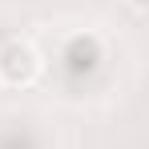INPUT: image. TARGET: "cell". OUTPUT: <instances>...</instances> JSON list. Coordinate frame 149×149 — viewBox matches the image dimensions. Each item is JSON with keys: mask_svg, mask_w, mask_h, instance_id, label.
Masks as SVG:
<instances>
[{"mask_svg": "<svg viewBox=\"0 0 149 149\" xmlns=\"http://www.w3.org/2000/svg\"><path fill=\"white\" fill-rule=\"evenodd\" d=\"M40 73V56L28 40H4L0 45V81L4 85H32Z\"/></svg>", "mask_w": 149, "mask_h": 149, "instance_id": "obj_1", "label": "cell"}, {"mask_svg": "<svg viewBox=\"0 0 149 149\" xmlns=\"http://www.w3.org/2000/svg\"><path fill=\"white\" fill-rule=\"evenodd\" d=\"M129 4H133V8H145V4H149V0H129Z\"/></svg>", "mask_w": 149, "mask_h": 149, "instance_id": "obj_3", "label": "cell"}, {"mask_svg": "<svg viewBox=\"0 0 149 149\" xmlns=\"http://www.w3.org/2000/svg\"><path fill=\"white\" fill-rule=\"evenodd\" d=\"M97 61H101V49H97L93 36H77L73 45H69V69L73 73H89Z\"/></svg>", "mask_w": 149, "mask_h": 149, "instance_id": "obj_2", "label": "cell"}]
</instances>
